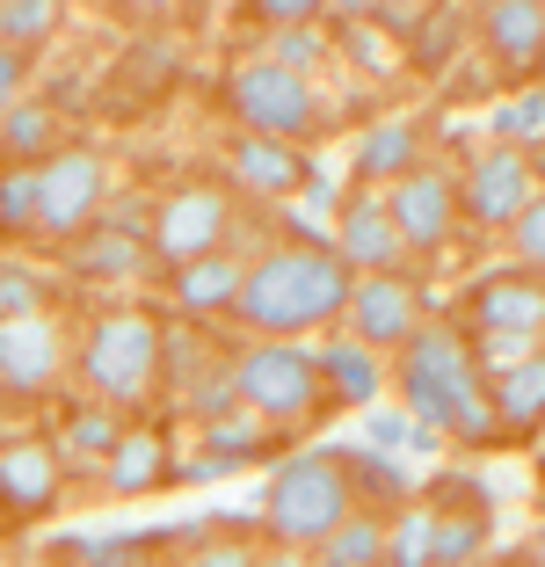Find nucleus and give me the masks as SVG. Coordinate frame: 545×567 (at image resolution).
Here are the masks:
<instances>
[{
    "label": "nucleus",
    "mask_w": 545,
    "mask_h": 567,
    "mask_svg": "<svg viewBox=\"0 0 545 567\" xmlns=\"http://www.w3.org/2000/svg\"><path fill=\"white\" fill-rule=\"evenodd\" d=\"M66 495V458L51 436H8L0 444V517L8 524H37L59 509Z\"/></svg>",
    "instance_id": "4468645a"
},
{
    "label": "nucleus",
    "mask_w": 545,
    "mask_h": 567,
    "mask_svg": "<svg viewBox=\"0 0 545 567\" xmlns=\"http://www.w3.org/2000/svg\"><path fill=\"white\" fill-rule=\"evenodd\" d=\"M379 567H436V509L430 502H400L385 517Z\"/></svg>",
    "instance_id": "bb28decb"
},
{
    "label": "nucleus",
    "mask_w": 545,
    "mask_h": 567,
    "mask_svg": "<svg viewBox=\"0 0 545 567\" xmlns=\"http://www.w3.org/2000/svg\"><path fill=\"white\" fill-rule=\"evenodd\" d=\"M248 22H263V30H306V22H320V0H255Z\"/></svg>",
    "instance_id": "ea45409f"
},
{
    "label": "nucleus",
    "mask_w": 545,
    "mask_h": 567,
    "mask_svg": "<svg viewBox=\"0 0 545 567\" xmlns=\"http://www.w3.org/2000/svg\"><path fill=\"white\" fill-rule=\"evenodd\" d=\"M510 248L524 255L516 269H538V277H545V189H538V197L524 204V218L510 226Z\"/></svg>",
    "instance_id": "58836bf2"
},
{
    "label": "nucleus",
    "mask_w": 545,
    "mask_h": 567,
    "mask_svg": "<svg viewBox=\"0 0 545 567\" xmlns=\"http://www.w3.org/2000/svg\"><path fill=\"white\" fill-rule=\"evenodd\" d=\"M255 567H313V553H298V546H263V560Z\"/></svg>",
    "instance_id": "79ce46f5"
},
{
    "label": "nucleus",
    "mask_w": 545,
    "mask_h": 567,
    "mask_svg": "<svg viewBox=\"0 0 545 567\" xmlns=\"http://www.w3.org/2000/svg\"><path fill=\"white\" fill-rule=\"evenodd\" d=\"M363 451H379V458H393V451H436V436L414 430L408 415H371L363 422Z\"/></svg>",
    "instance_id": "4c0bfd02"
},
{
    "label": "nucleus",
    "mask_w": 545,
    "mask_h": 567,
    "mask_svg": "<svg viewBox=\"0 0 545 567\" xmlns=\"http://www.w3.org/2000/svg\"><path fill=\"white\" fill-rule=\"evenodd\" d=\"M37 234V167L0 161V240H30Z\"/></svg>",
    "instance_id": "2f4dec72"
},
{
    "label": "nucleus",
    "mask_w": 545,
    "mask_h": 567,
    "mask_svg": "<svg viewBox=\"0 0 545 567\" xmlns=\"http://www.w3.org/2000/svg\"><path fill=\"white\" fill-rule=\"evenodd\" d=\"M349 342L371 357H400L414 342V328L430 320V291H422V277L414 269H393V277H357L349 284Z\"/></svg>",
    "instance_id": "9d476101"
},
{
    "label": "nucleus",
    "mask_w": 545,
    "mask_h": 567,
    "mask_svg": "<svg viewBox=\"0 0 545 567\" xmlns=\"http://www.w3.org/2000/svg\"><path fill=\"white\" fill-rule=\"evenodd\" d=\"M422 167V132H414L408 117H385L371 124V132H357V153H349V189H393L400 175H414Z\"/></svg>",
    "instance_id": "6ab92c4d"
},
{
    "label": "nucleus",
    "mask_w": 545,
    "mask_h": 567,
    "mask_svg": "<svg viewBox=\"0 0 545 567\" xmlns=\"http://www.w3.org/2000/svg\"><path fill=\"white\" fill-rule=\"evenodd\" d=\"M59 22H66V8H59V0H0V44L22 51V59H30L37 44H51V37H59Z\"/></svg>",
    "instance_id": "c85d7f7f"
},
{
    "label": "nucleus",
    "mask_w": 545,
    "mask_h": 567,
    "mask_svg": "<svg viewBox=\"0 0 545 567\" xmlns=\"http://www.w3.org/2000/svg\"><path fill=\"white\" fill-rule=\"evenodd\" d=\"M480 44L495 51V66L510 81L545 66V0H495V8H480Z\"/></svg>",
    "instance_id": "f3484780"
},
{
    "label": "nucleus",
    "mask_w": 545,
    "mask_h": 567,
    "mask_svg": "<svg viewBox=\"0 0 545 567\" xmlns=\"http://www.w3.org/2000/svg\"><path fill=\"white\" fill-rule=\"evenodd\" d=\"M459 328L465 334H516V342H545V277L538 269H487L459 291Z\"/></svg>",
    "instance_id": "9b49d317"
},
{
    "label": "nucleus",
    "mask_w": 545,
    "mask_h": 567,
    "mask_svg": "<svg viewBox=\"0 0 545 567\" xmlns=\"http://www.w3.org/2000/svg\"><path fill=\"white\" fill-rule=\"evenodd\" d=\"M335 255H342L349 277H393V269H408V240H400L393 212H385L379 189H349L342 204H335Z\"/></svg>",
    "instance_id": "ddd939ff"
},
{
    "label": "nucleus",
    "mask_w": 545,
    "mask_h": 567,
    "mask_svg": "<svg viewBox=\"0 0 545 567\" xmlns=\"http://www.w3.org/2000/svg\"><path fill=\"white\" fill-rule=\"evenodd\" d=\"M531 197H538V175H531L524 146H487L459 175V218H473L480 234H510Z\"/></svg>",
    "instance_id": "f8f14e48"
},
{
    "label": "nucleus",
    "mask_w": 545,
    "mask_h": 567,
    "mask_svg": "<svg viewBox=\"0 0 545 567\" xmlns=\"http://www.w3.org/2000/svg\"><path fill=\"white\" fill-rule=\"evenodd\" d=\"M175 481V444H167L161 422H124L116 451L102 458V487L110 495H161Z\"/></svg>",
    "instance_id": "a211bd4d"
},
{
    "label": "nucleus",
    "mask_w": 545,
    "mask_h": 567,
    "mask_svg": "<svg viewBox=\"0 0 545 567\" xmlns=\"http://www.w3.org/2000/svg\"><path fill=\"white\" fill-rule=\"evenodd\" d=\"M226 183L255 204H291L298 189L313 183V153L306 146H284V138H255V132H233L226 138Z\"/></svg>",
    "instance_id": "dca6fc26"
},
{
    "label": "nucleus",
    "mask_w": 545,
    "mask_h": 567,
    "mask_svg": "<svg viewBox=\"0 0 545 567\" xmlns=\"http://www.w3.org/2000/svg\"><path fill=\"white\" fill-rule=\"evenodd\" d=\"M22 95H30V59L0 44V117H8V110H16Z\"/></svg>",
    "instance_id": "a19ab883"
},
{
    "label": "nucleus",
    "mask_w": 545,
    "mask_h": 567,
    "mask_svg": "<svg viewBox=\"0 0 545 567\" xmlns=\"http://www.w3.org/2000/svg\"><path fill=\"white\" fill-rule=\"evenodd\" d=\"M349 481L363 487L371 502H408V473H400V458H379V451H349Z\"/></svg>",
    "instance_id": "f704fd0d"
},
{
    "label": "nucleus",
    "mask_w": 545,
    "mask_h": 567,
    "mask_svg": "<svg viewBox=\"0 0 545 567\" xmlns=\"http://www.w3.org/2000/svg\"><path fill=\"white\" fill-rule=\"evenodd\" d=\"M22 313H51V277L0 255V320H22Z\"/></svg>",
    "instance_id": "72a5a7b5"
},
{
    "label": "nucleus",
    "mask_w": 545,
    "mask_h": 567,
    "mask_svg": "<svg viewBox=\"0 0 545 567\" xmlns=\"http://www.w3.org/2000/svg\"><path fill=\"white\" fill-rule=\"evenodd\" d=\"M531 567H545V517H538V532H531Z\"/></svg>",
    "instance_id": "a18cd8bd"
},
{
    "label": "nucleus",
    "mask_w": 545,
    "mask_h": 567,
    "mask_svg": "<svg viewBox=\"0 0 545 567\" xmlns=\"http://www.w3.org/2000/svg\"><path fill=\"white\" fill-rule=\"evenodd\" d=\"M66 262H73V277H88V284H132V277L153 269V255H146V234L116 226V218H95L81 240H66Z\"/></svg>",
    "instance_id": "aec40b11"
},
{
    "label": "nucleus",
    "mask_w": 545,
    "mask_h": 567,
    "mask_svg": "<svg viewBox=\"0 0 545 567\" xmlns=\"http://www.w3.org/2000/svg\"><path fill=\"white\" fill-rule=\"evenodd\" d=\"M349 284L357 277L342 269V255H335L320 234L269 240V248L248 255L233 320H240L255 342H306L313 328H335V320H342Z\"/></svg>",
    "instance_id": "f257e3e1"
},
{
    "label": "nucleus",
    "mask_w": 545,
    "mask_h": 567,
    "mask_svg": "<svg viewBox=\"0 0 545 567\" xmlns=\"http://www.w3.org/2000/svg\"><path fill=\"white\" fill-rule=\"evenodd\" d=\"M306 204H313V212H335L342 197H335V183H328V175H313V183H306Z\"/></svg>",
    "instance_id": "37998d69"
},
{
    "label": "nucleus",
    "mask_w": 545,
    "mask_h": 567,
    "mask_svg": "<svg viewBox=\"0 0 545 567\" xmlns=\"http://www.w3.org/2000/svg\"><path fill=\"white\" fill-rule=\"evenodd\" d=\"M0 532H8V517H0Z\"/></svg>",
    "instance_id": "de8ad7c7"
},
{
    "label": "nucleus",
    "mask_w": 545,
    "mask_h": 567,
    "mask_svg": "<svg viewBox=\"0 0 545 567\" xmlns=\"http://www.w3.org/2000/svg\"><path fill=\"white\" fill-rule=\"evenodd\" d=\"M269 66L298 73V81H313L320 59H328V22H306V30H269V51H263Z\"/></svg>",
    "instance_id": "473e14b6"
},
{
    "label": "nucleus",
    "mask_w": 545,
    "mask_h": 567,
    "mask_svg": "<svg viewBox=\"0 0 545 567\" xmlns=\"http://www.w3.org/2000/svg\"><path fill=\"white\" fill-rule=\"evenodd\" d=\"M487 132H495V146H516V138H545V95H510L487 117Z\"/></svg>",
    "instance_id": "e433bc0d"
},
{
    "label": "nucleus",
    "mask_w": 545,
    "mask_h": 567,
    "mask_svg": "<svg viewBox=\"0 0 545 567\" xmlns=\"http://www.w3.org/2000/svg\"><path fill=\"white\" fill-rule=\"evenodd\" d=\"M233 371V393L255 422L291 436L298 422H320L328 415V385H320V364L306 342H248V350L226 357Z\"/></svg>",
    "instance_id": "39448f33"
},
{
    "label": "nucleus",
    "mask_w": 545,
    "mask_h": 567,
    "mask_svg": "<svg viewBox=\"0 0 545 567\" xmlns=\"http://www.w3.org/2000/svg\"><path fill=\"white\" fill-rule=\"evenodd\" d=\"M66 138L73 132H66V117H59L51 95H22L16 110L0 117V153H8V167H44Z\"/></svg>",
    "instance_id": "5701e85b"
},
{
    "label": "nucleus",
    "mask_w": 545,
    "mask_h": 567,
    "mask_svg": "<svg viewBox=\"0 0 545 567\" xmlns=\"http://www.w3.org/2000/svg\"><path fill=\"white\" fill-rule=\"evenodd\" d=\"M233 226H240L233 189L212 183V175H189V183H175L167 197H153L146 255H153V269H189V262H204V255H226Z\"/></svg>",
    "instance_id": "423d86ee"
},
{
    "label": "nucleus",
    "mask_w": 545,
    "mask_h": 567,
    "mask_svg": "<svg viewBox=\"0 0 545 567\" xmlns=\"http://www.w3.org/2000/svg\"><path fill=\"white\" fill-rule=\"evenodd\" d=\"M240 277H248V255L226 248V255H204V262H189V269H167V291H175L182 320H212V313H233Z\"/></svg>",
    "instance_id": "412c9836"
},
{
    "label": "nucleus",
    "mask_w": 545,
    "mask_h": 567,
    "mask_svg": "<svg viewBox=\"0 0 545 567\" xmlns=\"http://www.w3.org/2000/svg\"><path fill=\"white\" fill-rule=\"evenodd\" d=\"M385 212H393L408 255H436L451 234H459V175H444V167L422 161L414 175H400V183L385 189Z\"/></svg>",
    "instance_id": "2eb2a0df"
},
{
    "label": "nucleus",
    "mask_w": 545,
    "mask_h": 567,
    "mask_svg": "<svg viewBox=\"0 0 545 567\" xmlns=\"http://www.w3.org/2000/svg\"><path fill=\"white\" fill-rule=\"evenodd\" d=\"M313 364H320V385H328V408H371V401L385 393L379 357L357 350L349 334H328V342L313 350Z\"/></svg>",
    "instance_id": "b1692460"
},
{
    "label": "nucleus",
    "mask_w": 545,
    "mask_h": 567,
    "mask_svg": "<svg viewBox=\"0 0 545 567\" xmlns=\"http://www.w3.org/2000/svg\"><path fill=\"white\" fill-rule=\"evenodd\" d=\"M379 546H385V517L379 509H349L313 546V567H379Z\"/></svg>",
    "instance_id": "cd10ccee"
},
{
    "label": "nucleus",
    "mask_w": 545,
    "mask_h": 567,
    "mask_svg": "<svg viewBox=\"0 0 545 567\" xmlns=\"http://www.w3.org/2000/svg\"><path fill=\"white\" fill-rule=\"evenodd\" d=\"M73 379V334L59 313L0 320V401H51Z\"/></svg>",
    "instance_id": "1a4fd4ad"
},
{
    "label": "nucleus",
    "mask_w": 545,
    "mask_h": 567,
    "mask_svg": "<svg viewBox=\"0 0 545 567\" xmlns=\"http://www.w3.org/2000/svg\"><path fill=\"white\" fill-rule=\"evenodd\" d=\"M110 212V161L88 138H66L37 167V234L44 240H81Z\"/></svg>",
    "instance_id": "6e6552de"
},
{
    "label": "nucleus",
    "mask_w": 545,
    "mask_h": 567,
    "mask_svg": "<svg viewBox=\"0 0 545 567\" xmlns=\"http://www.w3.org/2000/svg\"><path fill=\"white\" fill-rule=\"evenodd\" d=\"M226 110L240 117V132L284 138V146L313 138V124H320L313 81H298V73L269 66V59H233V73H226Z\"/></svg>",
    "instance_id": "0eeeda50"
},
{
    "label": "nucleus",
    "mask_w": 545,
    "mask_h": 567,
    "mask_svg": "<svg viewBox=\"0 0 545 567\" xmlns=\"http://www.w3.org/2000/svg\"><path fill=\"white\" fill-rule=\"evenodd\" d=\"M204 458H212L218 473H240V466H263V458H277L284 451V430H269V422H255L248 408H233V415L204 422Z\"/></svg>",
    "instance_id": "a878e982"
},
{
    "label": "nucleus",
    "mask_w": 545,
    "mask_h": 567,
    "mask_svg": "<svg viewBox=\"0 0 545 567\" xmlns=\"http://www.w3.org/2000/svg\"><path fill=\"white\" fill-rule=\"evenodd\" d=\"M459 30H465L459 8H422V30L408 37V44H414V66H444V51L459 44Z\"/></svg>",
    "instance_id": "c9c22d12"
},
{
    "label": "nucleus",
    "mask_w": 545,
    "mask_h": 567,
    "mask_svg": "<svg viewBox=\"0 0 545 567\" xmlns=\"http://www.w3.org/2000/svg\"><path fill=\"white\" fill-rule=\"evenodd\" d=\"M116 436H124V415L81 393V401H66V430L51 436V444H59L66 473H102V458L116 451Z\"/></svg>",
    "instance_id": "393cba45"
},
{
    "label": "nucleus",
    "mask_w": 545,
    "mask_h": 567,
    "mask_svg": "<svg viewBox=\"0 0 545 567\" xmlns=\"http://www.w3.org/2000/svg\"><path fill=\"white\" fill-rule=\"evenodd\" d=\"M255 560H263V546L248 538V524H204L189 538V560L182 567H255Z\"/></svg>",
    "instance_id": "c756f323"
},
{
    "label": "nucleus",
    "mask_w": 545,
    "mask_h": 567,
    "mask_svg": "<svg viewBox=\"0 0 545 567\" xmlns=\"http://www.w3.org/2000/svg\"><path fill=\"white\" fill-rule=\"evenodd\" d=\"M487 408H495V444L502 436H538L545 430V350H531L524 364L487 379Z\"/></svg>",
    "instance_id": "4be33fe9"
},
{
    "label": "nucleus",
    "mask_w": 545,
    "mask_h": 567,
    "mask_svg": "<svg viewBox=\"0 0 545 567\" xmlns=\"http://www.w3.org/2000/svg\"><path fill=\"white\" fill-rule=\"evenodd\" d=\"M524 161H531V175L545 183V138H531V146H524Z\"/></svg>",
    "instance_id": "c03bdc74"
},
{
    "label": "nucleus",
    "mask_w": 545,
    "mask_h": 567,
    "mask_svg": "<svg viewBox=\"0 0 545 567\" xmlns=\"http://www.w3.org/2000/svg\"><path fill=\"white\" fill-rule=\"evenodd\" d=\"M357 509V481H349V451L342 444H306L291 458H277L263 495V532L269 546H298L313 553L335 524Z\"/></svg>",
    "instance_id": "7ed1b4c3"
},
{
    "label": "nucleus",
    "mask_w": 545,
    "mask_h": 567,
    "mask_svg": "<svg viewBox=\"0 0 545 567\" xmlns=\"http://www.w3.org/2000/svg\"><path fill=\"white\" fill-rule=\"evenodd\" d=\"M480 546H487V517L480 509H436V567H473Z\"/></svg>",
    "instance_id": "7c9ffc66"
},
{
    "label": "nucleus",
    "mask_w": 545,
    "mask_h": 567,
    "mask_svg": "<svg viewBox=\"0 0 545 567\" xmlns=\"http://www.w3.org/2000/svg\"><path fill=\"white\" fill-rule=\"evenodd\" d=\"M393 385H400V415L430 436H459V444H495V408H487V379L473 364L459 320H422L414 342L393 357Z\"/></svg>",
    "instance_id": "f03ea898"
},
{
    "label": "nucleus",
    "mask_w": 545,
    "mask_h": 567,
    "mask_svg": "<svg viewBox=\"0 0 545 567\" xmlns=\"http://www.w3.org/2000/svg\"><path fill=\"white\" fill-rule=\"evenodd\" d=\"M73 379H81L88 401L102 408H138L161 385V313L146 306H116V313H95L73 342Z\"/></svg>",
    "instance_id": "20e7f679"
},
{
    "label": "nucleus",
    "mask_w": 545,
    "mask_h": 567,
    "mask_svg": "<svg viewBox=\"0 0 545 567\" xmlns=\"http://www.w3.org/2000/svg\"><path fill=\"white\" fill-rule=\"evenodd\" d=\"M538 473H545V430H538Z\"/></svg>",
    "instance_id": "49530a36"
}]
</instances>
